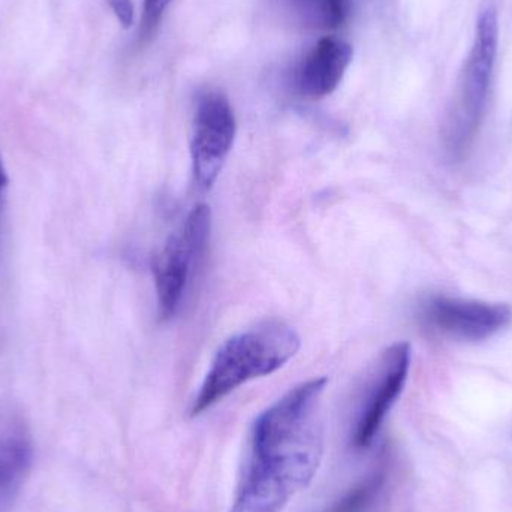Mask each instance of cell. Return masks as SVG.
<instances>
[{
    "mask_svg": "<svg viewBox=\"0 0 512 512\" xmlns=\"http://www.w3.org/2000/svg\"><path fill=\"white\" fill-rule=\"evenodd\" d=\"M418 318L433 333L460 342L478 343L510 327L512 306L433 294L421 300Z\"/></svg>",
    "mask_w": 512,
    "mask_h": 512,
    "instance_id": "5",
    "label": "cell"
},
{
    "mask_svg": "<svg viewBox=\"0 0 512 512\" xmlns=\"http://www.w3.org/2000/svg\"><path fill=\"white\" fill-rule=\"evenodd\" d=\"M108 6L113 9L123 29H129L134 24V3L132 0H107Z\"/></svg>",
    "mask_w": 512,
    "mask_h": 512,
    "instance_id": "13",
    "label": "cell"
},
{
    "mask_svg": "<svg viewBox=\"0 0 512 512\" xmlns=\"http://www.w3.org/2000/svg\"><path fill=\"white\" fill-rule=\"evenodd\" d=\"M322 23L327 27H339L345 23L351 8V0H316Z\"/></svg>",
    "mask_w": 512,
    "mask_h": 512,
    "instance_id": "12",
    "label": "cell"
},
{
    "mask_svg": "<svg viewBox=\"0 0 512 512\" xmlns=\"http://www.w3.org/2000/svg\"><path fill=\"white\" fill-rule=\"evenodd\" d=\"M8 185V176H6L5 168H3L2 159H0V200H2L3 189Z\"/></svg>",
    "mask_w": 512,
    "mask_h": 512,
    "instance_id": "14",
    "label": "cell"
},
{
    "mask_svg": "<svg viewBox=\"0 0 512 512\" xmlns=\"http://www.w3.org/2000/svg\"><path fill=\"white\" fill-rule=\"evenodd\" d=\"M171 2L173 0H144L140 24L141 41H152L153 36L158 32L165 9L168 8Z\"/></svg>",
    "mask_w": 512,
    "mask_h": 512,
    "instance_id": "11",
    "label": "cell"
},
{
    "mask_svg": "<svg viewBox=\"0 0 512 512\" xmlns=\"http://www.w3.org/2000/svg\"><path fill=\"white\" fill-rule=\"evenodd\" d=\"M233 107L221 92H206L198 98L192 125L191 155L195 183L209 191L218 180L236 140Z\"/></svg>",
    "mask_w": 512,
    "mask_h": 512,
    "instance_id": "6",
    "label": "cell"
},
{
    "mask_svg": "<svg viewBox=\"0 0 512 512\" xmlns=\"http://www.w3.org/2000/svg\"><path fill=\"white\" fill-rule=\"evenodd\" d=\"M351 45L336 36H325L306 54L295 74L298 92L309 99L331 95L352 60Z\"/></svg>",
    "mask_w": 512,
    "mask_h": 512,
    "instance_id": "8",
    "label": "cell"
},
{
    "mask_svg": "<svg viewBox=\"0 0 512 512\" xmlns=\"http://www.w3.org/2000/svg\"><path fill=\"white\" fill-rule=\"evenodd\" d=\"M325 387L303 382L256 417L230 512H283L310 486L324 456Z\"/></svg>",
    "mask_w": 512,
    "mask_h": 512,
    "instance_id": "1",
    "label": "cell"
},
{
    "mask_svg": "<svg viewBox=\"0 0 512 512\" xmlns=\"http://www.w3.org/2000/svg\"><path fill=\"white\" fill-rule=\"evenodd\" d=\"M411 363L412 348L408 342L394 343L382 352L364 391L352 432V445L358 450L369 448L375 441L385 418L405 388Z\"/></svg>",
    "mask_w": 512,
    "mask_h": 512,
    "instance_id": "7",
    "label": "cell"
},
{
    "mask_svg": "<svg viewBox=\"0 0 512 512\" xmlns=\"http://www.w3.org/2000/svg\"><path fill=\"white\" fill-rule=\"evenodd\" d=\"M499 48V14L493 5L481 9L474 42L460 72L445 125V141L453 156L471 146L483 122Z\"/></svg>",
    "mask_w": 512,
    "mask_h": 512,
    "instance_id": "3",
    "label": "cell"
},
{
    "mask_svg": "<svg viewBox=\"0 0 512 512\" xmlns=\"http://www.w3.org/2000/svg\"><path fill=\"white\" fill-rule=\"evenodd\" d=\"M385 484L387 465L381 463L322 512H373L381 499Z\"/></svg>",
    "mask_w": 512,
    "mask_h": 512,
    "instance_id": "10",
    "label": "cell"
},
{
    "mask_svg": "<svg viewBox=\"0 0 512 512\" xmlns=\"http://www.w3.org/2000/svg\"><path fill=\"white\" fill-rule=\"evenodd\" d=\"M298 349L300 337L283 322H262L231 337L216 354L191 414L197 417L242 385L282 369Z\"/></svg>",
    "mask_w": 512,
    "mask_h": 512,
    "instance_id": "2",
    "label": "cell"
},
{
    "mask_svg": "<svg viewBox=\"0 0 512 512\" xmlns=\"http://www.w3.org/2000/svg\"><path fill=\"white\" fill-rule=\"evenodd\" d=\"M210 233V207L198 204L153 259V279L162 319L173 318L182 309L192 279L209 248Z\"/></svg>",
    "mask_w": 512,
    "mask_h": 512,
    "instance_id": "4",
    "label": "cell"
},
{
    "mask_svg": "<svg viewBox=\"0 0 512 512\" xmlns=\"http://www.w3.org/2000/svg\"><path fill=\"white\" fill-rule=\"evenodd\" d=\"M30 462L29 442L21 438L0 439V508L5 507L20 489Z\"/></svg>",
    "mask_w": 512,
    "mask_h": 512,
    "instance_id": "9",
    "label": "cell"
}]
</instances>
